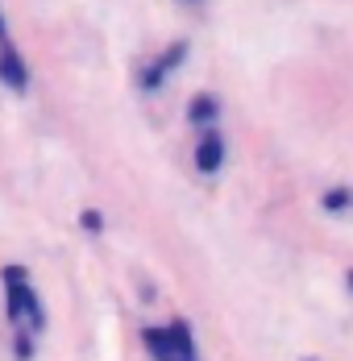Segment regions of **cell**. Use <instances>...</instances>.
Segmentation results:
<instances>
[{
	"instance_id": "7",
	"label": "cell",
	"mask_w": 353,
	"mask_h": 361,
	"mask_svg": "<svg viewBox=\"0 0 353 361\" xmlns=\"http://www.w3.org/2000/svg\"><path fill=\"white\" fill-rule=\"evenodd\" d=\"M187 116H191L196 125H208L212 116H216V96H208V92H204V96H196V100L187 104Z\"/></svg>"
},
{
	"instance_id": "6",
	"label": "cell",
	"mask_w": 353,
	"mask_h": 361,
	"mask_svg": "<svg viewBox=\"0 0 353 361\" xmlns=\"http://www.w3.org/2000/svg\"><path fill=\"white\" fill-rule=\"evenodd\" d=\"M167 332H171V341H175V357L179 361H196V341H191V328H187V320H171V324H167Z\"/></svg>"
},
{
	"instance_id": "5",
	"label": "cell",
	"mask_w": 353,
	"mask_h": 361,
	"mask_svg": "<svg viewBox=\"0 0 353 361\" xmlns=\"http://www.w3.org/2000/svg\"><path fill=\"white\" fill-rule=\"evenodd\" d=\"M141 341H145V349L154 353V361H179L175 357V341H171V332H167V328H145V332H141Z\"/></svg>"
},
{
	"instance_id": "9",
	"label": "cell",
	"mask_w": 353,
	"mask_h": 361,
	"mask_svg": "<svg viewBox=\"0 0 353 361\" xmlns=\"http://www.w3.org/2000/svg\"><path fill=\"white\" fill-rule=\"evenodd\" d=\"M349 287H353V270H349Z\"/></svg>"
},
{
	"instance_id": "2",
	"label": "cell",
	"mask_w": 353,
	"mask_h": 361,
	"mask_svg": "<svg viewBox=\"0 0 353 361\" xmlns=\"http://www.w3.org/2000/svg\"><path fill=\"white\" fill-rule=\"evenodd\" d=\"M220 162H225V142H220V133H204L200 145H196V166H200L204 175H216Z\"/></svg>"
},
{
	"instance_id": "1",
	"label": "cell",
	"mask_w": 353,
	"mask_h": 361,
	"mask_svg": "<svg viewBox=\"0 0 353 361\" xmlns=\"http://www.w3.org/2000/svg\"><path fill=\"white\" fill-rule=\"evenodd\" d=\"M4 287H8V316H13V324L42 328V307H37V295L30 290L25 270L8 266V270H4Z\"/></svg>"
},
{
	"instance_id": "8",
	"label": "cell",
	"mask_w": 353,
	"mask_h": 361,
	"mask_svg": "<svg viewBox=\"0 0 353 361\" xmlns=\"http://www.w3.org/2000/svg\"><path fill=\"white\" fill-rule=\"evenodd\" d=\"M324 212H345V208H353V191L349 187H333V191H324Z\"/></svg>"
},
{
	"instance_id": "3",
	"label": "cell",
	"mask_w": 353,
	"mask_h": 361,
	"mask_svg": "<svg viewBox=\"0 0 353 361\" xmlns=\"http://www.w3.org/2000/svg\"><path fill=\"white\" fill-rule=\"evenodd\" d=\"M183 54H187V42H175V46H171L154 67H145V71H141V87H158V83H162V75L183 63Z\"/></svg>"
},
{
	"instance_id": "4",
	"label": "cell",
	"mask_w": 353,
	"mask_h": 361,
	"mask_svg": "<svg viewBox=\"0 0 353 361\" xmlns=\"http://www.w3.org/2000/svg\"><path fill=\"white\" fill-rule=\"evenodd\" d=\"M0 79L8 83V87H25V63L17 59V50L8 46V42H0Z\"/></svg>"
}]
</instances>
